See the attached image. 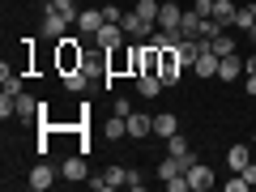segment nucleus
<instances>
[{
  "label": "nucleus",
  "mask_w": 256,
  "mask_h": 192,
  "mask_svg": "<svg viewBox=\"0 0 256 192\" xmlns=\"http://www.w3.org/2000/svg\"><path fill=\"white\" fill-rule=\"evenodd\" d=\"M244 73H256V56H248V64H244Z\"/></svg>",
  "instance_id": "f704fd0d"
},
{
  "label": "nucleus",
  "mask_w": 256,
  "mask_h": 192,
  "mask_svg": "<svg viewBox=\"0 0 256 192\" xmlns=\"http://www.w3.org/2000/svg\"><path fill=\"white\" fill-rule=\"evenodd\" d=\"M175 175H184V162L175 154H166L162 162H158V180H175Z\"/></svg>",
  "instance_id": "4be33fe9"
},
{
  "label": "nucleus",
  "mask_w": 256,
  "mask_h": 192,
  "mask_svg": "<svg viewBox=\"0 0 256 192\" xmlns=\"http://www.w3.org/2000/svg\"><path fill=\"white\" fill-rule=\"evenodd\" d=\"M205 47H210L214 56H235V38H230L226 30H218L214 38H205Z\"/></svg>",
  "instance_id": "f3484780"
},
{
  "label": "nucleus",
  "mask_w": 256,
  "mask_h": 192,
  "mask_svg": "<svg viewBox=\"0 0 256 192\" xmlns=\"http://www.w3.org/2000/svg\"><path fill=\"white\" fill-rule=\"evenodd\" d=\"M180 22H184L180 4H162V9H158V30H180Z\"/></svg>",
  "instance_id": "f8f14e48"
},
{
  "label": "nucleus",
  "mask_w": 256,
  "mask_h": 192,
  "mask_svg": "<svg viewBox=\"0 0 256 192\" xmlns=\"http://www.w3.org/2000/svg\"><path fill=\"white\" fill-rule=\"evenodd\" d=\"M175 132H180V120L171 116V111H162V116H154V137H175Z\"/></svg>",
  "instance_id": "dca6fc26"
},
{
  "label": "nucleus",
  "mask_w": 256,
  "mask_h": 192,
  "mask_svg": "<svg viewBox=\"0 0 256 192\" xmlns=\"http://www.w3.org/2000/svg\"><path fill=\"white\" fill-rule=\"evenodd\" d=\"M201 26H205V18L196 9H184V22H180V38H201Z\"/></svg>",
  "instance_id": "1a4fd4ad"
},
{
  "label": "nucleus",
  "mask_w": 256,
  "mask_h": 192,
  "mask_svg": "<svg viewBox=\"0 0 256 192\" xmlns=\"http://www.w3.org/2000/svg\"><path fill=\"white\" fill-rule=\"evenodd\" d=\"M124 180H128L124 166H107L98 180H90V188H98V192H107V188H124Z\"/></svg>",
  "instance_id": "39448f33"
},
{
  "label": "nucleus",
  "mask_w": 256,
  "mask_h": 192,
  "mask_svg": "<svg viewBox=\"0 0 256 192\" xmlns=\"http://www.w3.org/2000/svg\"><path fill=\"white\" fill-rule=\"evenodd\" d=\"M124 26H120V22H102V30L98 34H94V43L98 47H107V52H120V47H124Z\"/></svg>",
  "instance_id": "f03ea898"
},
{
  "label": "nucleus",
  "mask_w": 256,
  "mask_h": 192,
  "mask_svg": "<svg viewBox=\"0 0 256 192\" xmlns=\"http://www.w3.org/2000/svg\"><path fill=\"white\" fill-rule=\"evenodd\" d=\"M116 116H132V102H128V98H116Z\"/></svg>",
  "instance_id": "473e14b6"
},
{
  "label": "nucleus",
  "mask_w": 256,
  "mask_h": 192,
  "mask_svg": "<svg viewBox=\"0 0 256 192\" xmlns=\"http://www.w3.org/2000/svg\"><path fill=\"white\" fill-rule=\"evenodd\" d=\"M239 175H244V180H248V188H252V184H256V162H248V166H244Z\"/></svg>",
  "instance_id": "72a5a7b5"
},
{
  "label": "nucleus",
  "mask_w": 256,
  "mask_h": 192,
  "mask_svg": "<svg viewBox=\"0 0 256 192\" xmlns=\"http://www.w3.org/2000/svg\"><path fill=\"white\" fill-rule=\"evenodd\" d=\"M60 175H64V180H86V158L82 154H73V158H64V166H60Z\"/></svg>",
  "instance_id": "6ab92c4d"
},
{
  "label": "nucleus",
  "mask_w": 256,
  "mask_h": 192,
  "mask_svg": "<svg viewBox=\"0 0 256 192\" xmlns=\"http://www.w3.org/2000/svg\"><path fill=\"white\" fill-rule=\"evenodd\" d=\"M248 162H252V158H248V146H230L226 150V166H230V171H244Z\"/></svg>",
  "instance_id": "5701e85b"
},
{
  "label": "nucleus",
  "mask_w": 256,
  "mask_h": 192,
  "mask_svg": "<svg viewBox=\"0 0 256 192\" xmlns=\"http://www.w3.org/2000/svg\"><path fill=\"white\" fill-rule=\"evenodd\" d=\"M124 188H146V175H141V171H128V180H124Z\"/></svg>",
  "instance_id": "c85d7f7f"
},
{
  "label": "nucleus",
  "mask_w": 256,
  "mask_h": 192,
  "mask_svg": "<svg viewBox=\"0 0 256 192\" xmlns=\"http://www.w3.org/2000/svg\"><path fill=\"white\" fill-rule=\"evenodd\" d=\"M235 26H239V30H252V26H256V13H252V9H239V13H235Z\"/></svg>",
  "instance_id": "bb28decb"
},
{
  "label": "nucleus",
  "mask_w": 256,
  "mask_h": 192,
  "mask_svg": "<svg viewBox=\"0 0 256 192\" xmlns=\"http://www.w3.org/2000/svg\"><path fill=\"white\" fill-rule=\"evenodd\" d=\"M188 188H192V192H205V188H214V171L201 162V158H196V162L188 166Z\"/></svg>",
  "instance_id": "20e7f679"
},
{
  "label": "nucleus",
  "mask_w": 256,
  "mask_h": 192,
  "mask_svg": "<svg viewBox=\"0 0 256 192\" xmlns=\"http://www.w3.org/2000/svg\"><path fill=\"white\" fill-rule=\"evenodd\" d=\"M252 13H256V4H252Z\"/></svg>",
  "instance_id": "e433bc0d"
},
{
  "label": "nucleus",
  "mask_w": 256,
  "mask_h": 192,
  "mask_svg": "<svg viewBox=\"0 0 256 192\" xmlns=\"http://www.w3.org/2000/svg\"><path fill=\"white\" fill-rule=\"evenodd\" d=\"M158 9H162L158 0H132V13H141L150 26H158Z\"/></svg>",
  "instance_id": "412c9836"
},
{
  "label": "nucleus",
  "mask_w": 256,
  "mask_h": 192,
  "mask_svg": "<svg viewBox=\"0 0 256 192\" xmlns=\"http://www.w3.org/2000/svg\"><path fill=\"white\" fill-rule=\"evenodd\" d=\"M102 22H107V18H102V9H82V13H77V30L90 34V38L102 30Z\"/></svg>",
  "instance_id": "0eeeda50"
},
{
  "label": "nucleus",
  "mask_w": 256,
  "mask_h": 192,
  "mask_svg": "<svg viewBox=\"0 0 256 192\" xmlns=\"http://www.w3.org/2000/svg\"><path fill=\"white\" fill-rule=\"evenodd\" d=\"M192 9L201 13V18H210V13H214V0H196V4H192Z\"/></svg>",
  "instance_id": "2f4dec72"
},
{
  "label": "nucleus",
  "mask_w": 256,
  "mask_h": 192,
  "mask_svg": "<svg viewBox=\"0 0 256 192\" xmlns=\"http://www.w3.org/2000/svg\"><path fill=\"white\" fill-rule=\"evenodd\" d=\"M30 188H34V192H47V188H52V184H56V171H52V166H47V162H38L34 166V171H30Z\"/></svg>",
  "instance_id": "9d476101"
},
{
  "label": "nucleus",
  "mask_w": 256,
  "mask_h": 192,
  "mask_svg": "<svg viewBox=\"0 0 256 192\" xmlns=\"http://www.w3.org/2000/svg\"><path fill=\"white\" fill-rule=\"evenodd\" d=\"M86 82H90V68H73V73H64V86H68V90H86Z\"/></svg>",
  "instance_id": "b1692460"
},
{
  "label": "nucleus",
  "mask_w": 256,
  "mask_h": 192,
  "mask_svg": "<svg viewBox=\"0 0 256 192\" xmlns=\"http://www.w3.org/2000/svg\"><path fill=\"white\" fill-rule=\"evenodd\" d=\"M137 94L158 98V94H162V77H158V73H137Z\"/></svg>",
  "instance_id": "4468645a"
},
{
  "label": "nucleus",
  "mask_w": 256,
  "mask_h": 192,
  "mask_svg": "<svg viewBox=\"0 0 256 192\" xmlns=\"http://www.w3.org/2000/svg\"><path fill=\"white\" fill-rule=\"evenodd\" d=\"M102 18H107V22H124V9H116V4H107V9H102Z\"/></svg>",
  "instance_id": "7c9ffc66"
},
{
  "label": "nucleus",
  "mask_w": 256,
  "mask_h": 192,
  "mask_svg": "<svg viewBox=\"0 0 256 192\" xmlns=\"http://www.w3.org/2000/svg\"><path fill=\"white\" fill-rule=\"evenodd\" d=\"M218 64H222V56H214V52H201L192 68H196V77H218Z\"/></svg>",
  "instance_id": "2eb2a0df"
},
{
  "label": "nucleus",
  "mask_w": 256,
  "mask_h": 192,
  "mask_svg": "<svg viewBox=\"0 0 256 192\" xmlns=\"http://www.w3.org/2000/svg\"><path fill=\"white\" fill-rule=\"evenodd\" d=\"M244 188H248V180L235 171V180H226V192H244Z\"/></svg>",
  "instance_id": "c756f323"
},
{
  "label": "nucleus",
  "mask_w": 256,
  "mask_h": 192,
  "mask_svg": "<svg viewBox=\"0 0 256 192\" xmlns=\"http://www.w3.org/2000/svg\"><path fill=\"white\" fill-rule=\"evenodd\" d=\"M47 9L64 13V18H73V22H77V13H82V9H77V4H73V0H47Z\"/></svg>",
  "instance_id": "a878e982"
},
{
  "label": "nucleus",
  "mask_w": 256,
  "mask_h": 192,
  "mask_svg": "<svg viewBox=\"0 0 256 192\" xmlns=\"http://www.w3.org/2000/svg\"><path fill=\"white\" fill-rule=\"evenodd\" d=\"M34 111H38V102L30 94H18V120H34Z\"/></svg>",
  "instance_id": "393cba45"
},
{
  "label": "nucleus",
  "mask_w": 256,
  "mask_h": 192,
  "mask_svg": "<svg viewBox=\"0 0 256 192\" xmlns=\"http://www.w3.org/2000/svg\"><path fill=\"white\" fill-rule=\"evenodd\" d=\"M166 192H192V188H188V171L175 175V180H166Z\"/></svg>",
  "instance_id": "cd10ccee"
},
{
  "label": "nucleus",
  "mask_w": 256,
  "mask_h": 192,
  "mask_svg": "<svg viewBox=\"0 0 256 192\" xmlns=\"http://www.w3.org/2000/svg\"><path fill=\"white\" fill-rule=\"evenodd\" d=\"M235 4H230V0H214V13H210V18L214 22H218V26H235Z\"/></svg>",
  "instance_id": "a211bd4d"
},
{
  "label": "nucleus",
  "mask_w": 256,
  "mask_h": 192,
  "mask_svg": "<svg viewBox=\"0 0 256 192\" xmlns=\"http://www.w3.org/2000/svg\"><path fill=\"white\" fill-rule=\"evenodd\" d=\"M0 86H4L9 94H22V73H18V68H9V60L0 64Z\"/></svg>",
  "instance_id": "aec40b11"
},
{
  "label": "nucleus",
  "mask_w": 256,
  "mask_h": 192,
  "mask_svg": "<svg viewBox=\"0 0 256 192\" xmlns=\"http://www.w3.org/2000/svg\"><path fill=\"white\" fill-rule=\"evenodd\" d=\"M68 26H73V18H64V13H56V9L43 13V38H64Z\"/></svg>",
  "instance_id": "7ed1b4c3"
},
{
  "label": "nucleus",
  "mask_w": 256,
  "mask_h": 192,
  "mask_svg": "<svg viewBox=\"0 0 256 192\" xmlns=\"http://www.w3.org/2000/svg\"><path fill=\"white\" fill-rule=\"evenodd\" d=\"M180 52L175 47H158V77H162V86H180Z\"/></svg>",
  "instance_id": "f257e3e1"
},
{
  "label": "nucleus",
  "mask_w": 256,
  "mask_h": 192,
  "mask_svg": "<svg viewBox=\"0 0 256 192\" xmlns=\"http://www.w3.org/2000/svg\"><path fill=\"white\" fill-rule=\"evenodd\" d=\"M239 77H244V60H239V56H222L218 82H239Z\"/></svg>",
  "instance_id": "9b49d317"
},
{
  "label": "nucleus",
  "mask_w": 256,
  "mask_h": 192,
  "mask_svg": "<svg viewBox=\"0 0 256 192\" xmlns=\"http://www.w3.org/2000/svg\"><path fill=\"white\" fill-rule=\"evenodd\" d=\"M56 43H60V64H64V73L82 68V52H77V38H56Z\"/></svg>",
  "instance_id": "423d86ee"
},
{
  "label": "nucleus",
  "mask_w": 256,
  "mask_h": 192,
  "mask_svg": "<svg viewBox=\"0 0 256 192\" xmlns=\"http://www.w3.org/2000/svg\"><path fill=\"white\" fill-rule=\"evenodd\" d=\"M248 34H252V47H256V26H252V30H248Z\"/></svg>",
  "instance_id": "c9c22d12"
},
{
  "label": "nucleus",
  "mask_w": 256,
  "mask_h": 192,
  "mask_svg": "<svg viewBox=\"0 0 256 192\" xmlns=\"http://www.w3.org/2000/svg\"><path fill=\"white\" fill-rule=\"evenodd\" d=\"M150 132H154V120H146L141 111H132V116H128V137L141 141V137H150Z\"/></svg>",
  "instance_id": "ddd939ff"
},
{
  "label": "nucleus",
  "mask_w": 256,
  "mask_h": 192,
  "mask_svg": "<svg viewBox=\"0 0 256 192\" xmlns=\"http://www.w3.org/2000/svg\"><path fill=\"white\" fill-rule=\"evenodd\" d=\"M166 154H175V158H180V162H184V171H188V166L196 162V154H192V146H188V141L180 137V132H175V137H166Z\"/></svg>",
  "instance_id": "6e6552de"
}]
</instances>
